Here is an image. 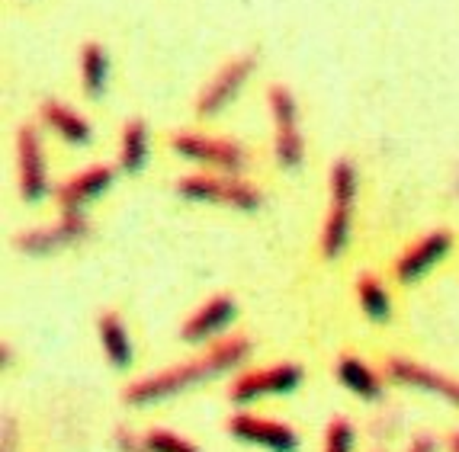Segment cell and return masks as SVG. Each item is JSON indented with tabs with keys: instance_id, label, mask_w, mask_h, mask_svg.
<instances>
[{
	"instance_id": "cell-12",
	"label": "cell",
	"mask_w": 459,
	"mask_h": 452,
	"mask_svg": "<svg viewBox=\"0 0 459 452\" xmlns=\"http://www.w3.org/2000/svg\"><path fill=\"white\" fill-rule=\"evenodd\" d=\"M229 433L238 439V443L261 446V449H270V452H296L299 449L296 430H290L286 423L264 421V417H254V414H231Z\"/></svg>"
},
{
	"instance_id": "cell-18",
	"label": "cell",
	"mask_w": 459,
	"mask_h": 452,
	"mask_svg": "<svg viewBox=\"0 0 459 452\" xmlns=\"http://www.w3.org/2000/svg\"><path fill=\"white\" fill-rule=\"evenodd\" d=\"M100 340H103V350H107V360L113 369H129L132 366V340L126 334L123 318L116 311L100 314Z\"/></svg>"
},
{
	"instance_id": "cell-5",
	"label": "cell",
	"mask_w": 459,
	"mask_h": 452,
	"mask_svg": "<svg viewBox=\"0 0 459 452\" xmlns=\"http://www.w3.org/2000/svg\"><path fill=\"white\" fill-rule=\"evenodd\" d=\"M174 154H180L184 161H196L209 170L219 174H238L245 167V148L231 139H209V135H196V132H177L170 139Z\"/></svg>"
},
{
	"instance_id": "cell-21",
	"label": "cell",
	"mask_w": 459,
	"mask_h": 452,
	"mask_svg": "<svg viewBox=\"0 0 459 452\" xmlns=\"http://www.w3.org/2000/svg\"><path fill=\"white\" fill-rule=\"evenodd\" d=\"M145 449L148 452H199L193 443H186L184 437H177L170 430H148L145 437Z\"/></svg>"
},
{
	"instance_id": "cell-4",
	"label": "cell",
	"mask_w": 459,
	"mask_h": 452,
	"mask_svg": "<svg viewBox=\"0 0 459 452\" xmlns=\"http://www.w3.org/2000/svg\"><path fill=\"white\" fill-rule=\"evenodd\" d=\"M254 68H257V55L254 52H241V55H235V58H229L222 68L209 77V84L199 90L196 113L203 115V119H212V115H219L222 109H229V103L235 100L238 90L245 87V81L254 74Z\"/></svg>"
},
{
	"instance_id": "cell-13",
	"label": "cell",
	"mask_w": 459,
	"mask_h": 452,
	"mask_svg": "<svg viewBox=\"0 0 459 452\" xmlns=\"http://www.w3.org/2000/svg\"><path fill=\"white\" fill-rule=\"evenodd\" d=\"M235 311H238L235 299L225 295V292H219V295L206 299L190 318H186L184 328H180V340H184V344H206V340L219 337V334L235 321Z\"/></svg>"
},
{
	"instance_id": "cell-17",
	"label": "cell",
	"mask_w": 459,
	"mask_h": 452,
	"mask_svg": "<svg viewBox=\"0 0 459 452\" xmlns=\"http://www.w3.org/2000/svg\"><path fill=\"white\" fill-rule=\"evenodd\" d=\"M337 379H341V385H344L347 391H353L357 398H367V401L383 398V379L376 376L363 360H357L353 353H344V356L337 360Z\"/></svg>"
},
{
	"instance_id": "cell-1",
	"label": "cell",
	"mask_w": 459,
	"mask_h": 452,
	"mask_svg": "<svg viewBox=\"0 0 459 452\" xmlns=\"http://www.w3.org/2000/svg\"><path fill=\"white\" fill-rule=\"evenodd\" d=\"M247 353H251V340L241 337V334L219 337L203 356H196V360H186V362H180V366H170V369H164V372H154V376L126 385L123 401L132 407L164 401V398H170V395H180V391L193 388V385L241 366V362L247 360Z\"/></svg>"
},
{
	"instance_id": "cell-23",
	"label": "cell",
	"mask_w": 459,
	"mask_h": 452,
	"mask_svg": "<svg viewBox=\"0 0 459 452\" xmlns=\"http://www.w3.org/2000/svg\"><path fill=\"white\" fill-rule=\"evenodd\" d=\"M116 449L119 452H148L145 449V439L135 437V433H129V430H116Z\"/></svg>"
},
{
	"instance_id": "cell-6",
	"label": "cell",
	"mask_w": 459,
	"mask_h": 452,
	"mask_svg": "<svg viewBox=\"0 0 459 452\" xmlns=\"http://www.w3.org/2000/svg\"><path fill=\"white\" fill-rule=\"evenodd\" d=\"M267 107L276 125V161L280 167L292 170L302 164V135H299V113H296V97L290 93L286 84H273L267 90Z\"/></svg>"
},
{
	"instance_id": "cell-16",
	"label": "cell",
	"mask_w": 459,
	"mask_h": 452,
	"mask_svg": "<svg viewBox=\"0 0 459 452\" xmlns=\"http://www.w3.org/2000/svg\"><path fill=\"white\" fill-rule=\"evenodd\" d=\"M81 87L91 100H103L109 87V52L97 38L81 46Z\"/></svg>"
},
{
	"instance_id": "cell-10",
	"label": "cell",
	"mask_w": 459,
	"mask_h": 452,
	"mask_svg": "<svg viewBox=\"0 0 459 452\" xmlns=\"http://www.w3.org/2000/svg\"><path fill=\"white\" fill-rule=\"evenodd\" d=\"M16 170H20V196L26 202H39L48 192L46 154H42V139L32 125H23L16 132Z\"/></svg>"
},
{
	"instance_id": "cell-22",
	"label": "cell",
	"mask_w": 459,
	"mask_h": 452,
	"mask_svg": "<svg viewBox=\"0 0 459 452\" xmlns=\"http://www.w3.org/2000/svg\"><path fill=\"white\" fill-rule=\"evenodd\" d=\"M325 452H353V427L347 417H334L325 433Z\"/></svg>"
},
{
	"instance_id": "cell-25",
	"label": "cell",
	"mask_w": 459,
	"mask_h": 452,
	"mask_svg": "<svg viewBox=\"0 0 459 452\" xmlns=\"http://www.w3.org/2000/svg\"><path fill=\"white\" fill-rule=\"evenodd\" d=\"M450 452H459V430L450 437Z\"/></svg>"
},
{
	"instance_id": "cell-15",
	"label": "cell",
	"mask_w": 459,
	"mask_h": 452,
	"mask_svg": "<svg viewBox=\"0 0 459 452\" xmlns=\"http://www.w3.org/2000/svg\"><path fill=\"white\" fill-rule=\"evenodd\" d=\"M42 123H46L58 139L68 141V145H91V139H93L91 123H87L81 113H74L71 107H65L62 100L42 103Z\"/></svg>"
},
{
	"instance_id": "cell-24",
	"label": "cell",
	"mask_w": 459,
	"mask_h": 452,
	"mask_svg": "<svg viewBox=\"0 0 459 452\" xmlns=\"http://www.w3.org/2000/svg\"><path fill=\"white\" fill-rule=\"evenodd\" d=\"M434 449H437V439L430 433H418L411 439V446H408V452H434Z\"/></svg>"
},
{
	"instance_id": "cell-20",
	"label": "cell",
	"mask_w": 459,
	"mask_h": 452,
	"mask_svg": "<svg viewBox=\"0 0 459 452\" xmlns=\"http://www.w3.org/2000/svg\"><path fill=\"white\" fill-rule=\"evenodd\" d=\"M357 299H360V308L369 321H389L392 302H389V295H385L379 277L360 273V277H357Z\"/></svg>"
},
{
	"instance_id": "cell-3",
	"label": "cell",
	"mask_w": 459,
	"mask_h": 452,
	"mask_svg": "<svg viewBox=\"0 0 459 452\" xmlns=\"http://www.w3.org/2000/svg\"><path fill=\"white\" fill-rule=\"evenodd\" d=\"M353 200H357V170L347 158H337L331 167V209L322 225V253L325 260H337L351 241Z\"/></svg>"
},
{
	"instance_id": "cell-9",
	"label": "cell",
	"mask_w": 459,
	"mask_h": 452,
	"mask_svg": "<svg viewBox=\"0 0 459 452\" xmlns=\"http://www.w3.org/2000/svg\"><path fill=\"white\" fill-rule=\"evenodd\" d=\"M81 238H87V218L84 212H62L58 222L48 228H30L23 235H16V251L30 253V257H46V253L58 251V247L77 244Z\"/></svg>"
},
{
	"instance_id": "cell-8",
	"label": "cell",
	"mask_w": 459,
	"mask_h": 452,
	"mask_svg": "<svg viewBox=\"0 0 459 452\" xmlns=\"http://www.w3.org/2000/svg\"><path fill=\"white\" fill-rule=\"evenodd\" d=\"M383 376L395 385H408V388H421L430 395H440L444 401H450L453 407H459V382L444 372L421 366V362L408 360V356H385L383 360Z\"/></svg>"
},
{
	"instance_id": "cell-2",
	"label": "cell",
	"mask_w": 459,
	"mask_h": 452,
	"mask_svg": "<svg viewBox=\"0 0 459 452\" xmlns=\"http://www.w3.org/2000/svg\"><path fill=\"white\" fill-rule=\"evenodd\" d=\"M177 196L190 202H212V206L257 212L264 202V192L254 183L241 180L238 174H186L177 180Z\"/></svg>"
},
{
	"instance_id": "cell-7",
	"label": "cell",
	"mask_w": 459,
	"mask_h": 452,
	"mask_svg": "<svg viewBox=\"0 0 459 452\" xmlns=\"http://www.w3.org/2000/svg\"><path fill=\"white\" fill-rule=\"evenodd\" d=\"M302 382V366L296 362H280V366L270 369H254L238 376L229 388L231 405H251L254 398H264V395H290Z\"/></svg>"
},
{
	"instance_id": "cell-19",
	"label": "cell",
	"mask_w": 459,
	"mask_h": 452,
	"mask_svg": "<svg viewBox=\"0 0 459 452\" xmlns=\"http://www.w3.org/2000/svg\"><path fill=\"white\" fill-rule=\"evenodd\" d=\"M148 161V125L142 119H129L123 129V145H119V170L138 174Z\"/></svg>"
},
{
	"instance_id": "cell-11",
	"label": "cell",
	"mask_w": 459,
	"mask_h": 452,
	"mask_svg": "<svg viewBox=\"0 0 459 452\" xmlns=\"http://www.w3.org/2000/svg\"><path fill=\"white\" fill-rule=\"evenodd\" d=\"M450 247H453L450 231H444V228L428 231L424 238H418L405 253H402V257H398L395 267H392V273H395V279L402 286L418 283V279L428 277L430 269L444 260L446 253H450Z\"/></svg>"
},
{
	"instance_id": "cell-14",
	"label": "cell",
	"mask_w": 459,
	"mask_h": 452,
	"mask_svg": "<svg viewBox=\"0 0 459 452\" xmlns=\"http://www.w3.org/2000/svg\"><path fill=\"white\" fill-rule=\"evenodd\" d=\"M116 183V167L109 164H93V167L77 170L58 186V206L62 212H84L91 200H97L100 192H107Z\"/></svg>"
}]
</instances>
